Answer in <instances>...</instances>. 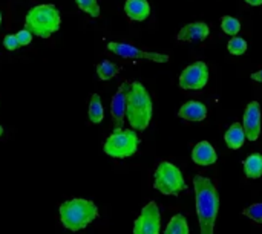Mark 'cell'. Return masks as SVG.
<instances>
[{"instance_id": "obj_25", "label": "cell", "mask_w": 262, "mask_h": 234, "mask_svg": "<svg viewBox=\"0 0 262 234\" xmlns=\"http://www.w3.org/2000/svg\"><path fill=\"white\" fill-rule=\"evenodd\" d=\"M15 38H17V41H18V44L20 46H28V44H31V41H32V34L28 31V29H21V31H18L17 34H15Z\"/></svg>"}, {"instance_id": "obj_29", "label": "cell", "mask_w": 262, "mask_h": 234, "mask_svg": "<svg viewBox=\"0 0 262 234\" xmlns=\"http://www.w3.org/2000/svg\"><path fill=\"white\" fill-rule=\"evenodd\" d=\"M2 135H3V127L0 126V136H2Z\"/></svg>"}, {"instance_id": "obj_10", "label": "cell", "mask_w": 262, "mask_h": 234, "mask_svg": "<svg viewBox=\"0 0 262 234\" xmlns=\"http://www.w3.org/2000/svg\"><path fill=\"white\" fill-rule=\"evenodd\" d=\"M243 129L249 141H256L261 135V106L258 101L247 104L244 110Z\"/></svg>"}, {"instance_id": "obj_22", "label": "cell", "mask_w": 262, "mask_h": 234, "mask_svg": "<svg viewBox=\"0 0 262 234\" xmlns=\"http://www.w3.org/2000/svg\"><path fill=\"white\" fill-rule=\"evenodd\" d=\"M75 3H77V6H78L83 12L89 14L91 17L98 18L100 14H101V12H100L98 0H75Z\"/></svg>"}, {"instance_id": "obj_26", "label": "cell", "mask_w": 262, "mask_h": 234, "mask_svg": "<svg viewBox=\"0 0 262 234\" xmlns=\"http://www.w3.org/2000/svg\"><path fill=\"white\" fill-rule=\"evenodd\" d=\"M3 46H5V49H8V51H11V52L20 48V44H18L15 35H12V34H8V35L3 37Z\"/></svg>"}, {"instance_id": "obj_5", "label": "cell", "mask_w": 262, "mask_h": 234, "mask_svg": "<svg viewBox=\"0 0 262 234\" xmlns=\"http://www.w3.org/2000/svg\"><path fill=\"white\" fill-rule=\"evenodd\" d=\"M140 138L134 129H114L109 138L104 141V153L115 159H124L137 153Z\"/></svg>"}, {"instance_id": "obj_14", "label": "cell", "mask_w": 262, "mask_h": 234, "mask_svg": "<svg viewBox=\"0 0 262 234\" xmlns=\"http://www.w3.org/2000/svg\"><path fill=\"white\" fill-rule=\"evenodd\" d=\"M192 161L198 166L207 167L218 161V155L209 141H201L192 150Z\"/></svg>"}, {"instance_id": "obj_15", "label": "cell", "mask_w": 262, "mask_h": 234, "mask_svg": "<svg viewBox=\"0 0 262 234\" xmlns=\"http://www.w3.org/2000/svg\"><path fill=\"white\" fill-rule=\"evenodd\" d=\"M124 12L132 21H144L150 15V5L147 0H126Z\"/></svg>"}, {"instance_id": "obj_17", "label": "cell", "mask_w": 262, "mask_h": 234, "mask_svg": "<svg viewBox=\"0 0 262 234\" xmlns=\"http://www.w3.org/2000/svg\"><path fill=\"white\" fill-rule=\"evenodd\" d=\"M244 173L250 179H259L262 176V155L253 153L244 161Z\"/></svg>"}, {"instance_id": "obj_28", "label": "cell", "mask_w": 262, "mask_h": 234, "mask_svg": "<svg viewBox=\"0 0 262 234\" xmlns=\"http://www.w3.org/2000/svg\"><path fill=\"white\" fill-rule=\"evenodd\" d=\"M244 2L250 6H261L262 5V0H244Z\"/></svg>"}, {"instance_id": "obj_13", "label": "cell", "mask_w": 262, "mask_h": 234, "mask_svg": "<svg viewBox=\"0 0 262 234\" xmlns=\"http://www.w3.org/2000/svg\"><path fill=\"white\" fill-rule=\"evenodd\" d=\"M178 116L186 120V121H193V123L204 121L207 118V106L204 103L195 101V100L187 101L180 107Z\"/></svg>"}, {"instance_id": "obj_9", "label": "cell", "mask_w": 262, "mask_h": 234, "mask_svg": "<svg viewBox=\"0 0 262 234\" xmlns=\"http://www.w3.org/2000/svg\"><path fill=\"white\" fill-rule=\"evenodd\" d=\"M161 215L155 202H149L143 207L140 216L134 224V234H160Z\"/></svg>"}, {"instance_id": "obj_30", "label": "cell", "mask_w": 262, "mask_h": 234, "mask_svg": "<svg viewBox=\"0 0 262 234\" xmlns=\"http://www.w3.org/2000/svg\"><path fill=\"white\" fill-rule=\"evenodd\" d=\"M0 23H2V12H0Z\"/></svg>"}, {"instance_id": "obj_11", "label": "cell", "mask_w": 262, "mask_h": 234, "mask_svg": "<svg viewBox=\"0 0 262 234\" xmlns=\"http://www.w3.org/2000/svg\"><path fill=\"white\" fill-rule=\"evenodd\" d=\"M130 83L120 84L118 90L115 92L112 101H111V115L115 124V129H121L126 118V106H127V90Z\"/></svg>"}, {"instance_id": "obj_8", "label": "cell", "mask_w": 262, "mask_h": 234, "mask_svg": "<svg viewBox=\"0 0 262 234\" xmlns=\"http://www.w3.org/2000/svg\"><path fill=\"white\" fill-rule=\"evenodd\" d=\"M107 51H111L112 54L123 57V58H134V60H150L155 63H167L169 61V55L166 54H158V52H147V51H141L132 44L127 43H120V41H109L107 43Z\"/></svg>"}, {"instance_id": "obj_6", "label": "cell", "mask_w": 262, "mask_h": 234, "mask_svg": "<svg viewBox=\"0 0 262 234\" xmlns=\"http://www.w3.org/2000/svg\"><path fill=\"white\" fill-rule=\"evenodd\" d=\"M154 189L166 196H178L187 189L181 170L172 162H161L154 175Z\"/></svg>"}, {"instance_id": "obj_21", "label": "cell", "mask_w": 262, "mask_h": 234, "mask_svg": "<svg viewBox=\"0 0 262 234\" xmlns=\"http://www.w3.org/2000/svg\"><path fill=\"white\" fill-rule=\"evenodd\" d=\"M221 29L223 32H226L227 35H238L241 31V21L236 17H230V15H224L221 18Z\"/></svg>"}, {"instance_id": "obj_18", "label": "cell", "mask_w": 262, "mask_h": 234, "mask_svg": "<svg viewBox=\"0 0 262 234\" xmlns=\"http://www.w3.org/2000/svg\"><path fill=\"white\" fill-rule=\"evenodd\" d=\"M89 121L92 124H100L104 118V109L101 104V98L98 93H92L91 103H89V112H88Z\"/></svg>"}, {"instance_id": "obj_7", "label": "cell", "mask_w": 262, "mask_h": 234, "mask_svg": "<svg viewBox=\"0 0 262 234\" xmlns=\"http://www.w3.org/2000/svg\"><path fill=\"white\" fill-rule=\"evenodd\" d=\"M209 83V66L204 61H195L187 66L178 78V84L184 90H201Z\"/></svg>"}, {"instance_id": "obj_2", "label": "cell", "mask_w": 262, "mask_h": 234, "mask_svg": "<svg viewBox=\"0 0 262 234\" xmlns=\"http://www.w3.org/2000/svg\"><path fill=\"white\" fill-rule=\"evenodd\" d=\"M154 112L152 98L143 83L134 81L127 90V106L126 118L134 130H146L150 124Z\"/></svg>"}, {"instance_id": "obj_27", "label": "cell", "mask_w": 262, "mask_h": 234, "mask_svg": "<svg viewBox=\"0 0 262 234\" xmlns=\"http://www.w3.org/2000/svg\"><path fill=\"white\" fill-rule=\"evenodd\" d=\"M250 78H252L253 81L262 83V69H261V71H256V72H253V74L250 75Z\"/></svg>"}, {"instance_id": "obj_24", "label": "cell", "mask_w": 262, "mask_h": 234, "mask_svg": "<svg viewBox=\"0 0 262 234\" xmlns=\"http://www.w3.org/2000/svg\"><path fill=\"white\" fill-rule=\"evenodd\" d=\"M243 215H244V216H247L249 219H252L255 224L262 225V202L253 204V205H250V207L244 208Z\"/></svg>"}, {"instance_id": "obj_4", "label": "cell", "mask_w": 262, "mask_h": 234, "mask_svg": "<svg viewBox=\"0 0 262 234\" xmlns=\"http://www.w3.org/2000/svg\"><path fill=\"white\" fill-rule=\"evenodd\" d=\"M61 17L58 8L51 3H43L31 8L25 17V29L40 38H49L60 29Z\"/></svg>"}, {"instance_id": "obj_3", "label": "cell", "mask_w": 262, "mask_h": 234, "mask_svg": "<svg viewBox=\"0 0 262 234\" xmlns=\"http://www.w3.org/2000/svg\"><path fill=\"white\" fill-rule=\"evenodd\" d=\"M60 221L69 231H80L98 218V207L88 199L75 198L66 201L58 208Z\"/></svg>"}, {"instance_id": "obj_20", "label": "cell", "mask_w": 262, "mask_h": 234, "mask_svg": "<svg viewBox=\"0 0 262 234\" xmlns=\"http://www.w3.org/2000/svg\"><path fill=\"white\" fill-rule=\"evenodd\" d=\"M164 234H189V225H187V219L183 215H175L167 227Z\"/></svg>"}, {"instance_id": "obj_23", "label": "cell", "mask_w": 262, "mask_h": 234, "mask_svg": "<svg viewBox=\"0 0 262 234\" xmlns=\"http://www.w3.org/2000/svg\"><path fill=\"white\" fill-rule=\"evenodd\" d=\"M227 49H229V52L232 55H243L247 51V41L243 37L235 35V37L230 38V41L227 44Z\"/></svg>"}, {"instance_id": "obj_12", "label": "cell", "mask_w": 262, "mask_h": 234, "mask_svg": "<svg viewBox=\"0 0 262 234\" xmlns=\"http://www.w3.org/2000/svg\"><path fill=\"white\" fill-rule=\"evenodd\" d=\"M210 34V28L204 21H193L186 26H183L177 35L180 41H189V43H198L204 41Z\"/></svg>"}, {"instance_id": "obj_19", "label": "cell", "mask_w": 262, "mask_h": 234, "mask_svg": "<svg viewBox=\"0 0 262 234\" xmlns=\"http://www.w3.org/2000/svg\"><path fill=\"white\" fill-rule=\"evenodd\" d=\"M120 72V66L109 61V60H103L98 66H97V74H98V78L101 81H107V80H112L114 77H117Z\"/></svg>"}, {"instance_id": "obj_16", "label": "cell", "mask_w": 262, "mask_h": 234, "mask_svg": "<svg viewBox=\"0 0 262 234\" xmlns=\"http://www.w3.org/2000/svg\"><path fill=\"white\" fill-rule=\"evenodd\" d=\"M246 139H247L246 132H244V129H243V124H239V123H233V124L227 129V132L224 133V141H226L227 147L232 149V150L241 149V147L244 146Z\"/></svg>"}, {"instance_id": "obj_1", "label": "cell", "mask_w": 262, "mask_h": 234, "mask_svg": "<svg viewBox=\"0 0 262 234\" xmlns=\"http://www.w3.org/2000/svg\"><path fill=\"white\" fill-rule=\"evenodd\" d=\"M196 215L200 221L201 234H213L215 222L220 210V195L215 182L206 176L196 175L193 178Z\"/></svg>"}]
</instances>
